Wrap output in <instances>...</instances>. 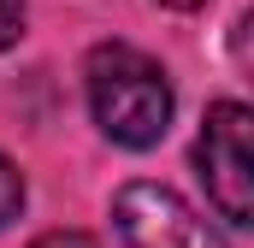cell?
Here are the masks:
<instances>
[{"label":"cell","mask_w":254,"mask_h":248,"mask_svg":"<svg viewBox=\"0 0 254 248\" xmlns=\"http://www.w3.org/2000/svg\"><path fill=\"white\" fill-rule=\"evenodd\" d=\"M254 113L243 101H213L201 136H195V166H201V184L207 201L219 207V219L231 231H249L254 225V148H249Z\"/></svg>","instance_id":"7a4b0ae2"},{"label":"cell","mask_w":254,"mask_h":248,"mask_svg":"<svg viewBox=\"0 0 254 248\" xmlns=\"http://www.w3.org/2000/svg\"><path fill=\"white\" fill-rule=\"evenodd\" d=\"M30 248H101V243L83 237V231H48V237H36Z\"/></svg>","instance_id":"8992f818"},{"label":"cell","mask_w":254,"mask_h":248,"mask_svg":"<svg viewBox=\"0 0 254 248\" xmlns=\"http://www.w3.org/2000/svg\"><path fill=\"white\" fill-rule=\"evenodd\" d=\"M24 36V0H0V48H12Z\"/></svg>","instance_id":"5b68a950"},{"label":"cell","mask_w":254,"mask_h":248,"mask_svg":"<svg viewBox=\"0 0 254 248\" xmlns=\"http://www.w3.org/2000/svg\"><path fill=\"white\" fill-rule=\"evenodd\" d=\"M113 225L125 248H225V237L166 184H125L113 195Z\"/></svg>","instance_id":"3957f363"},{"label":"cell","mask_w":254,"mask_h":248,"mask_svg":"<svg viewBox=\"0 0 254 248\" xmlns=\"http://www.w3.org/2000/svg\"><path fill=\"white\" fill-rule=\"evenodd\" d=\"M83 89H89V113L101 136L119 148H154L172 130V107H178L172 83L130 42H101L83 65Z\"/></svg>","instance_id":"6da1fadb"},{"label":"cell","mask_w":254,"mask_h":248,"mask_svg":"<svg viewBox=\"0 0 254 248\" xmlns=\"http://www.w3.org/2000/svg\"><path fill=\"white\" fill-rule=\"evenodd\" d=\"M18 213H24V172L0 154V231H6Z\"/></svg>","instance_id":"277c9868"},{"label":"cell","mask_w":254,"mask_h":248,"mask_svg":"<svg viewBox=\"0 0 254 248\" xmlns=\"http://www.w3.org/2000/svg\"><path fill=\"white\" fill-rule=\"evenodd\" d=\"M160 6H172V12H195V6H207V0H160Z\"/></svg>","instance_id":"52a82bcc"}]
</instances>
